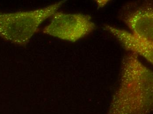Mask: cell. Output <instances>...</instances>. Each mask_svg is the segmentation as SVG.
Wrapping results in <instances>:
<instances>
[{"label":"cell","mask_w":153,"mask_h":114,"mask_svg":"<svg viewBox=\"0 0 153 114\" xmlns=\"http://www.w3.org/2000/svg\"><path fill=\"white\" fill-rule=\"evenodd\" d=\"M121 18L131 33L153 40V11L151 4L131 5L123 9Z\"/></svg>","instance_id":"3957f363"},{"label":"cell","mask_w":153,"mask_h":114,"mask_svg":"<svg viewBox=\"0 0 153 114\" xmlns=\"http://www.w3.org/2000/svg\"><path fill=\"white\" fill-rule=\"evenodd\" d=\"M43 33L70 42H76L92 33L96 25L92 17L82 13H66L57 11Z\"/></svg>","instance_id":"7a4b0ae2"},{"label":"cell","mask_w":153,"mask_h":114,"mask_svg":"<svg viewBox=\"0 0 153 114\" xmlns=\"http://www.w3.org/2000/svg\"><path fill=\"white\" fill-rule=\"evenodd\" d=\"M97 1V2L99 7L102 8L103 6H105V4H107L109 1Z\"/></svg>","instance_id":"5b68a950"},{"label":"cell","mask_w":153,"mask_h":114,"mask_svg":"<svg viewBox=\"0 0 153 114\" xmlns=\"http://www.w3.org/2000/svg\"><path fill=\"white\" fill-rule=\"evenodd\" d=\"M67 1L29 11L0 12V38L19 46L30 42L42 24L50 18Z\"/></svg>","instance_id":"6da1fadb"},{"label":"cell","mask_w":153,"mask_h":114,"mask_svg":"<svg viewBox=\"0 0 153 114\" xmlns=\"http://www.w3.org/2000/svg\"><path fill=\"white\" fill-rule=\"evenodd\" d=\"M104 28L116 38L124 49L140 55L153 64V40L109 25Z\"/></svg>","instance_id":"277c9868"}]
</instances>
